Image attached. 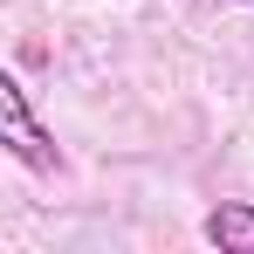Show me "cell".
Listing matches in <instances>:
<instances>
[{
    "instance_id": "cell-1",
    "label": "cell",
    "mask_w": 254,
    "mask_h": 254,
    "mask_svg": "<svg viewBox=\"0 0 254 254\" xmlns=\"http://www.w3.org/2000/svg\"><path fill=\"white\" fill-rule=\"evenodd\" d=\"M0 144H7V151H14L28 172H42V179H55V172H62V151H55V137L35 124V110H28V89L14 83V76H0Z\"/></svg>"
},
{
    "instance_id": "cell-2",
    "label": "cell",
    "mask_w": 254,
    "mask_h": 254,
    "mask_svg": "<svg viewBox=\"0 0 254 254\" xmlns=\"http://www.w3.org/2000/svg\"><path fill=\"white\" fill-rule=\"evenodd\" d=\"M206 241L220 254H254V206L248 199H220L206 213Z\"/></svg>"
}]
</instances>
